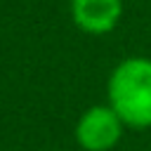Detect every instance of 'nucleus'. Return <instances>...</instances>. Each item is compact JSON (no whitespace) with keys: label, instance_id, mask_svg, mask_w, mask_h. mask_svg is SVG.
Masks as SVG:
<instances>
[{"label":"nucleus","instance_id":"nucleus-1","mask_svg":"<svg viewBox=\"0 0 151 151\" xmlns=\"http://www.w3.org/2000/svg\"><path fill=\"white\" fill-rule=\"evenodd\" d=\"M106 104L127 130L151 127V57L130 54L106 78Z\"/></svg>","mask_w":151,"mask_h":151},{"label":"nucleus","instance_id":"nucleus-2","mask_svg":"<svg viewBox=\"0 0 151 151\" xmlns=\"http://www.w3.org/2000/svg\"><path fill=\"white\" fill-rule=\"evenodd\" d=\"M125 123L118 118V113L106 104H92L87 106L73 127V137L80 151H113L123 134H125Z\"/></svg>","mask_w":151,"mask_h":151},{"label":"nucleus","instance_id":"nucleus-3","mask_svg":"<svg viewBox=\"0 0 151 151\" xmlns=\"http://www.w3.org/2000/svg\"><path fill=\"white\" fill-rule=\"evenodd\" d=\"M68 14L80 33L109 35L118 28L125 14V2L123 0H68Z\"/></svg>","mask_w":151,"mask_h":151}]
</instances>
